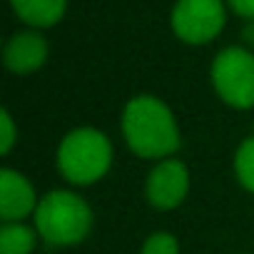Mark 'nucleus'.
Returning a JSON list of instances; mask_svg holds the SVG:
<instances>
[{"mask_svg": "<svg viewBox=\"0 0 254 254\" xmlns=\"http://www.w3.org/2000/svg\"><path fill=\"white\" fill-rule=\"evenodd\" d=\"M122 137L142 160H167L180 150V127L172 110L155 95H135L122 110Z\"/></svg>", "mask_w": 254, "mask_h": 254, "instance_id": "f257e3e1", "label": "nucleus"}, {"mask_svg": "<svg viewBox=\"0 0 254 254\" xmlns=\"http://www.w3.org/2000/svg\"><path fill=\"white\" fill-rule=\"evenodd\" d=\"M33 222L43 242L53 247H72L87 239L92 229V209L80 194L53 190L40 197Z\"/></svg>", "mask_w": 254, "mask_h": 254, "instance_id": "f03ea898", "label": "nucleus"}, {"mask_svg": "<svg viewBox=\"0 0 254 254\" xmlns=\"http://www.w3.org/2000/svg\"><path fill=\"white\" fill-rule=\"evenodd\" d=\"M55 165L60 175L72 185H95L112 165V142L102 130L75 127L58 145Z\"/></svg>", "mask_w": 254, "mask_h": 254, "instance_id": "7ed1b4c3", "label": "nucleus"}, {"mask_svg": "<svg viewBox=\"0 0 254 254\" xmlns=\"http://www.w3.org/2000/svg\"><path fill=\"white\" fill-rule=\"evenodd\" d=\"M212 87L234 110L254 107V53L239 45L219 50L212 60Z\"/></svg>", "mask_w": 254, "mask_h": 254, "instance_id": "20e7f679", "label": "nucleus"}, {"mask_svg": "<svg viewBox=\"0 0 254 254\" xmlns=\"http://www.w3.org/2000/svg\"><path fill=\"white\" fill-rule=\"evenodd\" d=\"M227 8V0H177L170 13V28L187 45H207L224 30Z\"/></svg>", "mask_w": 254, "mask_h": 254, "instance_id": "39448f33", "label": "nucleus"}, {"mask_svg": "<svg viewBox=\"0 0 254 254\" xmlns=\"http://www.w3.org/2000/svg\"><path fill=\"white\" fill-rule=\"evenodd\" d=\"M190 192V172H187V165L175 160V157H167V160H160L152 172L147 175V182H145V194H147V202L155 207V209H175L185 202Z\"/></svg>", "mask_w": 254, "mask_h": 254, "instance_id": "423d86ee", "label": "nucleus"}, {"mask_svg": "<svg viewBox=\"0 0 254 254\" xmlns=\"http://www.w3.org/2000/svg\"><path fill=\"white\" fill-rule=\"evenodd\" d=\"M50 48L40 30H18L3 48V63L13 75H33L48 63Z\"/></svg>", "mask_w": 254, "mask_h": 254, "instance_id": "0eeeda50", "label": "nucleus"}, {"mask_svg": "<svg viewBox=\"0 0 254 254\" xmlns=\"http://www.w3.org/2000/svg\"><path fill=\"white\" fill-rule=\"evenodd\" d=\"M38 194L33 182L10 167L0 170V217L3 222H23L25 217L35 214Z\"/></svg>", "mask_w": 254, "mask_h": 254, "instance_id": "6e6552de", "label": "nucleus"}, {"mask_svg": "<svg viewBox=\"0 0 254 254\" xmlns=\"http://www.w3.org/2000/svg\"><path fill=\"white\" fill-rule=\"evenodd\" d=\"M10 8L20 23L33 30L58 25L67 13V0H10Z\"/></svg>", "mask_w": 254, "mask_h": 254, "instance_id": "1a4fd4ad", "label": "nucleus"}, {"mask_svg": "<svg viewBox=\"0 0 254 254\" xmlns=\"http://www.w3.org/2000/svg\"><path fill=\"white\" fill-rule=\"evenodd\" d=\"M38 229L25 222H3L0 227V254H33Z\"/></svg>", "mask_w": 254, "mask_h": 254, "instance_id": "9d476101", "label": "nucleus"}, {"mask_svg": "<svg viewBox=\"0 0 254 254\" xmlns=\"http://www.w3.org/2000/svg\"><path fill=\"white\" fill-rule=\"evenodd\" d=\"M234 177L247 192L254 194V135L242 140L234 152Z\"/></svg>", "mask_w": 254, "mask_h": 254, "instance_id": "9b49d317", "label": "nucleus"}, {"mask_svg": "<svg viewBox=\"0 0 254 254\" xmlns=\"http://www.w3.org/2000/svg\"><path fill=\"white\" fill-rule=\"evenodd\" d=\"M142 254H180V242L170 232H152L142 244Z\"/></svg>", "mask_w": 254, "mask_h": 254, "instance_id": "f8f14e48", "label": "nucleus"}, {"mask_svg": "<svg viewBox=\"0 0 254 254\" xmlns=\"http://www.w3.org/2000/svg\"><path fill=\"white\" fill-rule=\"evenodd\" d=\"M0 152L3 155H10V150H13V145L18 142V130H15V122H13V115H10V110H0Z\"/></svg>", "mask_w": 254, "mask_h": 254, "instance_id": "ddd939ff", "label": "nucleus"}, {"mask_svg": "<svg viewBox=\"0 0 254 254\" xmlns=\"http://www.w3.org/2000/svg\"><path fill=\"white\" fill-rule=\"evenodd\" d=\"M232 13H237L244 20H254V0H227Z\"/></svg>", "mask_w": 254, "mask_h": 254, "instance_id": "4468645a", "label": "nucleus"}]
</instances>
